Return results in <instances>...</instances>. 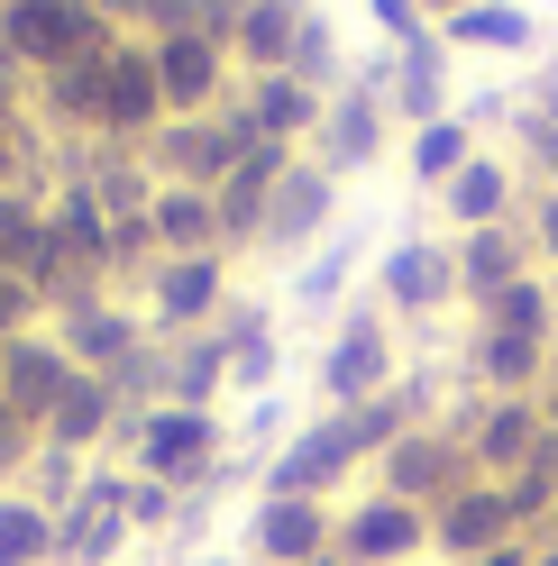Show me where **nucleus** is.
<instances>
[{"label":"nucleus","instance_id":"nucleus-12","mask_svg":"<svg viewBox=\"0 0 558 566\" xmlns=\"http://www.w3.org/2000/svg\"><path fill=\"white\" fill-rule=\"evenodd\" d=\"M330 539H339V503H293V493L248 503V530H238L248 566H311L330 557Z\"/></svg>","mask_w":558,"mask_h":566},{"label":"nucleus","instance_id":"nucleus-6","mask_svg":"<svg viewBox=\"0 0 558 566\" xmlns=\"http://www.w3.org/2000/svg\"><path fill=\"white\" fill-rule=\"evenodd\" d=\"M156 128H165L156 46H147V38H120V55L101 64V119H92V147H147Z\"/></svg>","mask_w":558,"mask_h":566},{"label":"nucleus","instance_id":"nucleus-29","mask_svg":"<svg viewBox=\"0 0 558 566\" xmlns=\"http://www.w3.org/2000/svg\"><path fill=\"white\" fill-rule=\"evenodd\" d=\"M385 111H394L403 137H412V128H431V119H448V46L394 55V74H385Z\"/></svg>","mask_w":558,"mask_h":566},{"label":"nucleus","instance_id":"nucleus-39","mask_svg":"<svg viewBox=\"0 0 558 566\" xmlns=\"http://www.w3.org/2000/svg\"><path fill=\"white\" fill-rule=\"evenodd\" d=\"M531 111L558 128V64H540V83H531Z\"/></svg>","mask_w":558,"mask_h":566},{"label":"nucleus","instance_id":"nucleus-1","mask_svg":"<svg viewBox=\"0 0 558 566\" xmlns=\"http://www.w3.org/2000/svg\"><path fill=\"white\" fill-rule=\"evenodd\" d=\"M128 38L120 19H101L92 0H10L0 10V64L28 83H46L64 74V64H83V55H111Z\"/></svg>","mask_w":558,"mask_h":566},{"label":"nucleus","instance_id":"nucleus-17","mask_svg":"<svg viewBox=\"0 0 558 566\" xmlns=\"http://www.w3.org/2000/svg\"><path fill=\"white\" fill-rule=\"evenodd\" d=\"M293 156L302 147H248L229 165V184L211 192V210H220V247L238 256V247H257V229H266V210H275V184L293 174Z\"/></svg>","mask_w":558,"mask_h":566},{"label":"nucleus","instance_id":"nucleus-10","mask_svg":"<svg viewBox=\"0 0 558 566\" xmlns=\"http://www.w3.org/2000/svg\"><path fill=\"white\" fill-rule=\"evenodd\" d=\"M55 338H64V357H74L83 375H101V384H111L128 357H147V347H156L147 311H137V302H111V293H92V302H74V311H55Z\"/></svg>","mask_w":558,"mask_h":566},{"label":"nucleus","instance_id":"nucleus-40","mask_svg":"<svg viewBox=\"0 0 558 566\" xmlns=\"http://www.w3.org/2000/svg\"><path fill=\"white\" fill-rule=\"evenodd\" d=\"M101 19H147V0H92Z\"/></svg>","mask_w":558,"mask_h":566},{"label":"nucleus","instance_id":"nucleus-31","mask_svg":"<svg viewBox=\"0 0 558 566\" xmlns=\"http://www.w3.org/2000/svg\"><path fill=\"white\" fill-rule=\"evenodd\" d=\"M476 329H513V338H549V347H558V293H549V274L504 283V293L476 311Z\"/></svg>","mask_w":558,"mask_h":566},{"label":"nucleus","instance_id":"nucleus-21","mask_svg":"<svg viewBox=\"0 0 558 566\" xmlns=\"http://www.w3.org/2000/svg\"><path fill=\"white\" fill-rule=\"evenodd\" d=\"M229 101H238V119H248L266 147H302V137H321V111H330V101L302 92L293 74H248Z\"/></svg>","mask_w":558,"mask_h":566},{"label":"nucleus","instance_id":"nucleus-7","mask_svg":"<svg viewBox=\"0 0 558 566\" xmlns=\"http://www.w3.org/2000/svg\"><path fill=\"white\" fill-rule=\"evenodd\" d=\"M83 384V366L64 357V338L55 329H19V338H0V411L19 420V430H46V411L64 402Z\"/></svg>","mask_w":558,"mask_h":566},{"label":"nucleus","instance_id":"nucleus-36","mask_svg":"<svg viewBox=\"0 0 558 566\" xmlns=\"http://www.w3.org/2000/svg\"><path fill=\"white\" fill-rule=\"evenodd\" d=\"M275 375H285V347H275V338H238L229 347V394H275Z\"/></svg>","mask_w":558,"mask_h":566},{"label":"nucleus","instance_id":"nucleus-19","mask_svg":"<svg viewBox=\"0 0 558 566\" xmlns=\"http://www.w3.org/2000/svg\"><path fill=\"white\" fill-rule=\"evenodd\" d=\"M128 548L120 521V475H83V493L55 512V566H111Z\"/></svg>","mask_w":558,"mask_h":566},{"label":"nucleus","instance_id":"nucleus-9","mask_svg":"<svg viewBox=\"0 0 558 566\" xmlns=\"http://www.w3.org/2000/svg\"><path fill=\"white\" fill-rule=\"evenodd\" d=\"M375 302L385 321H431V311L458 302V247L448 238H394L375 256Z\"/></svg>","mask_w":558,"mask_h":566},{"label":"nucleus","instance_id":"nucleus-25","mask_svg":"<svg viewBox=\"0 0 558 566\" xmlns=\"http://www.w3.org/2000/svg\"><path fill=\"white\" fill-rule=\"evenodd\" d=\"M440 46L448 55H531L540 28H531L521 0H467L458 19H440Z\"/></svg>","mask_w":558,"mask_h":566},{"label":"nucleus","instance_id":"nucleus-22","mask_svg":"<svg viewBox=\"0 0 558 566\" xmlns=\"http://www.w3.org/2000/svg\"><path fill=\"white\" fill-rule=\"evenodd\" d=\"M448 247H458V302H495L504 293V283H521V274H540L531 265V229H521V220H504V229H467V238H448Z\"/></svg>","mask_w":558,"mask_h":566},{"label":"nucleus","instance_id":"nucleus-30","mask_svg":"<svg viewBox=\"0 0 558 566\" xmlns=\"http://www.w3.org/2000/svg\"><path fill=\"white\" fill-rule=\"evenodd\" d=\"M467 156H476V119L467 111H448V119H431V128L403 137V165H412V184H422V192H448L467 174Z\"/></svg>","mask_w":558,"mask_h":566},{"label":"nucleus","instance_id":"nucleus-16","mask_svg":"<svg viewBox=\"0 0 558 566\" xmlns=\"http://www.w3.org/2000/svg\"><path fill=\"white\" fill-rule=\"evenodd\" d=\"M385 137H394L385 92L348 83V92H330V111H321V147H311V165H330L339 184H348V174H366L375 156H385Z\"/></svg>","mask_w":558,"mask_h":566},{"label":"nucleus","instance_id":"nucleus-27","mask_svg":"<svg viewBox=\"0 0 558 566\" xmlns=\"http://www.w3.org/2000/svg\"><path fill=\"white\" fill-rule=\"evenodd\" d=\"M302 19H311V0H238V38H229V55L248 64V74H285Z\"/></svg>","mask_w":558,"mask_h":566},{"label":"nucleus","instance_id":"nucleus-15","mask_svg":"<svg viewBox=\"0 0 558 566\" xmlns=\"http://www.w3.org/2000/svg\"><path fill=\"white\" fill-rule=\"evenodd\" d=\"M358 475V448H348L339 430V411H321L311 430H293L285 448H275V467H266V493H293V503H330V493Z\"/></svg>","mask_w":558,"mask_h":566},{"label":"nucleus","instance_id":"nucleus-35","mask_svg":"<svg viewBox=\"0 0 558 566\" xmlns=\"http://www.w3.org/2000/svg\"><path fill=\"white\" fill-rule=\"evenodd\" d=\"M120 521H128V530H174V521H184V493L156 484V475H128V484H120Z\"/></svg>","mask_w":558,"mask_h":566},{"label":"nucleus","instance_id":"nucleus-23","mask_svg":"<svg viewBox=\"0 0 558 566\" xmlns=\"http://www.w3.org/2000/svg\"><path fill=\"white\" fill-rule=\"evenodd\" d=\"M467 375L485 402H513V394H540L549 375V338H513V329H476L467 338Z\"/></svg>","mask_w":558,"mask_h":566},{"label":"nucleus","instance_id":"nucleus-3","mask_svg":"<svg viewBox=\"0 0 558 566\" xmlns=\"http://www.w3.org/2000/svg\"><path fill=\"white\" fill-rule=\"evenodd\" d=\"M120 439L137 448V475H156V484H174V493H202V484L229 467L220 411H174V402H156L147 420H120Z\"/></svg>","mask_w":558,"mask_h":566},{"label":"nucleus","instance_id":"nucleus-42","mask_svg":"<svg viewBox=\"0 0 558 566\" xmlns=\"http://www.w3.org/2000/svg\"><path fill=\"white\" fill-rule=\"evenodd\" d=\"M531 566H558V539H540V548H531Z\"/></svg>","mask_w":558,"mask_h":566},{"label":"nucleus","instance_id":"nucleus-24","mask_svg":"<svg viewBox=\"0 0 558 566\" xmlns=\"http://www.w3.org/2000/svg\"><path fill=\"white\" fill-rule=\"evenodd\" d=\"M111 439H120V394L101 375H83L74 394L46 411V430H38V448H55V457H92V448H111Z\"/></svg>","mask_w":558,"mask_h":566},{"label":"nucleus","instance_id":"nucleus-34","mask_svg":"<svg viewBox=\"0 0 558 566\" xmlns=\"http://www.w3.org/2000/svg\"><path fill=\"white\" fill-rule=\"evenodd\" d=\"M504 503H513V530H521V539H540L549 512H558V448H540L521 475H504Z\"/></svg>","mask_w":558,"mask_h":566},{"label":"nucleus","instance_id":"nucleus-26","mask_svg":"<svg viewBox=\"0 0 558 566\" xmlns=\"http://www.w3.org/2000/svg\"><path fill=\"white\" fill-rule=\"evenodd\" d=\"M147 238H156V256H229V247H220V210H211V192H184V184H156V201H147Z\"/></svg>","mask_w":558,"mask_h":566},{"label":"nucleus","instance_id":"nucleus-28","mask_svg":"<svg viewBox=\"0 0 558 566\" xmlns=\"http://www.w3.org/2000/svg\"><path fill=\"white\" fill-rule=\"evenodd\" d=\"M229 394V347L211 329H193V338H165V402L174 411H211Z\"/></svg>","mask_w":558,"mask_h":566},{"label":"nucleus","instance_id":"nucleus-5","mask_svg":"<svg viewBox=\"0 0 558 566\" xmlns=\"http://www.w3.org/2000/svg\"><path fill=\"white\" fill-rule=\"evenodd\" d=\"M266 147V137L238 119V101H220V111H202V119H165L147 137V165H156V184H184V192H220L229 184V165Z\"/></svg>","mask_w":558,"mask_h":566},{"label":"nucleus","instance_id":"nucleus-33","mask_svg":"<svg viewBox=\"0 0 558 566\" xmlns=\"http://www.w3.org/2000/svg\"><path fill=\"white\" fill-rule=\"evenodd\" d=\"M0 566H55V512L28 503L19 484L0 493Z\"/></svg>","mask_w":558,"mask_h":566},{"label":"nucleus","instance_id":"nucleus-14","mask_svg":"<svg viewBox=\"0 0 558 566\" xmlns=\"http://www.w3.org/2000/svg\"><path fill=\"white\" fill-rule=\"evenodd\" d=\"M348 566H412L431 548V512L394 503V493H366V503H339V539H330Z\"/></svg>","mask_w":558,"mask_h":566},{"label":"nucleus","instance_id":"nucleus-32","mask_svg":"<svg viewBox=\"0 0 558 566\" xmlns=\"http://www.w3.org/2000/svg\"><path fill=\"white\" fill-rule=\"evenodd\" d=\"M348 274H358V229H330V238L293 265V311H339Z\"/></svg>","mask_w":558,"mask_h":566},{"label":"nucleus","instance_id":"nucleus-38","mask_svg":"<svg viewBox=\"0 0 558 566\" xmlns=\"http://www.w3.org/2000/svg\"><path fill=\"white\" fill-rule=\"evenodd\" d=\"M531 548H540V539H504V548H485V557H467V566H531Z\"/></svg>","mask_w":558,"mask_h":566},{"label":"nucleus","instance_id":"nucleus-13","mask_svg":"<svg viewBox=\"0 0 558 566\" xmlns=\"http://www.w3.org/2000/svg\"><path fill=\"white\" fill-rule=\"evenodd\" d=\"M448 420H458V430H467V457H476V475L485 484H504V475H521V467H531V457L549 448V430H540V402L531 394H513V402H467V411H448Z\"/></svg>","mask_w":558,"mask_h":566},{"label":"nucleus","instance_id":"nucleus-41","mask_svg":"<svg viewBox=\"0 0 558 566\" xmlns=\"http://www.w3.org/2000/svg\"><path fill=\"white\" fill-rule=\"evenodd\" d=\"M412 10H422V19L440 28V19H458V10H467V0H412Z\"/></svg>","mask_w":558,"mask_h":566},{"label":"nucleus","instance_id":"nucleus-8","mask_svg":"<svg viewBox=\"0 0 558 566\" xmlns=\"http://www.w3.org/2000/svg\"><path fill=\"white\" fill-rule=\"evenodd\" d=\"M147 329L165 338H193V329H211L220 311H229V256H156L147 265Z\"/></svg>","mask_w":558,"mask_h":566},{"label":"nucleus","instance_id":"nucleus-2","mask_svg":"<svg viewBox=\"0 0 558 566\" xmlns=\"http://www.w3.org/2000/svg\"><path fill=\"white\" fill-rule=\"evenodd\" d=\"M403 366H394V321H385V302H358V311H339V329L321 347V375H311V394H321V411H358L375 394H394Z\"/></svg>","mask_w":558,"mask_h":566},{"label":"nucleus","instance_id":"nucleus-37","mask_svg":"<svg viewBox=\"0 0 558 566\" xmlns=\"http://www.w3.org/2000/svg\"><path fill=\"white\" fill-rule=\"evenodd\" d=\"M366 19L385 28V46H394V55H422V46H440V28H431L422 10H412V0H366Z\"/></svg>","mask_w":558,"mask_h":566},{"label":"nucleus","instance_id":"nucleus-11","mask_svg":"<svg viewBox=\"0 0 558 566\" xmlns=\"http://www.w3.org/2000/svg\"><path fill=\"white\" fill-rule=\"evenodd\" d=\"M330 229H339V174L311 165V156H293V174L275 184L266 229H257V256H311Z\"/></svg>","mask_w":558,"mask_h":566},{"label":"nucleus","instance_id":"nucleus-45","mask_svg":"<svg viewBox=\"0 0 558 566\" xmlns=\"http://www.w3.org/2000/svg\"><path fill=\"white\" fill-rule=\"evenodd\" d=\"M540 539H558V512H549V530H540Z\"/></svg>","mask_w":558,"mask_h":566},{"label":"nucleus","instance_id":"nucleus-20","mask_svg":"<svg viewBox=\"0 0 558 566\" xmlns=\"http://www.w3.org/2000/svg\"><path fill=\"white\" fill-rule=\"evenodd\" d=\"M521 201H531V192H521V165L495 156V147H476L467 174L440 192V210H448V229H458V238H467V229H504V220H521Z\"/></svg>","mask_w":558,"mask_h":566},{"label":"nucleus","instance_id":"nucleus-44","mask_svg":"<svg viewBox=\"0 0 558 566\" xmlns=\"http://www.w3.org/2000/svg\"><path fill=\"white\" fill-rule=\"evenodd\" d=\"M311 566H348V557H339V548H330V557H311Z\"/></svg>","mask_w":558,"mask_h":566},{"label":"nucleus","instance_id":"nucleus-18","mask_svg":"<svg viewBox=\"0 0 558 566\" xmlns=\"http://www.w3.org/2000/svg\"><path fill=\"white\" fill-rule=\"evenodd\" d=\"M504 539H521L513 530V503H504V484H467V493H448V503L431 512V557H448V566H467V557H485V548H504Z\"/></svg>","mask_w":558,"mask_h":566},{"label":"nucleus","instance_id":"nucleus-4","mask_svg":"<svg viewBox=\"0 0 558 566\" xmlns=\"http://www.w3.org/2000/svg\"><path fill=\"white\" fill-rule=\"evenodd\" d=\"M476 484V457H467V430L458 420H422V430H403L385 457H375V493H394V503L412 512H440L448 493H467Z\"/></svg>","mask_w":558,"mask_h":566},{"label":"nucleus","instance_id":"nucleus-43","mask_svg":"<svg viewBox=\"0 0 558 566\" xmlns=\"http://www.w3.org/2000/svg\"><path fill=\"white\" fill-rule=\"evenodd\" d=\"M184 566H248V557H184Z\"/></svg>","mask_w":558,"mask_h":566}]
</instances>
